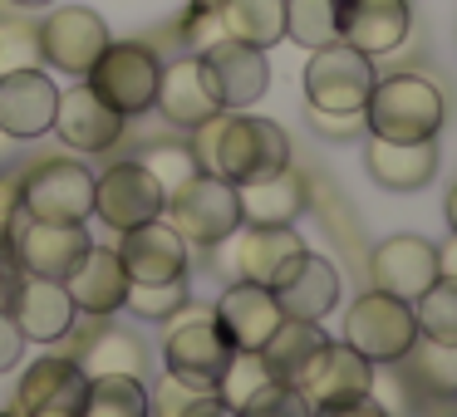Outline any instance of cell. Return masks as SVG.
<instances>
[{"label": "cell", "instance_id": "cell-5", "mask_svg": "<svg viewBox=\"0 0 457 417\" xmlns=\"http://www.w3.org/2000/svg\"><path fill=\"white\" fill-rule=\"evenodd\" d=\"M418 339L413 305L384 290H364L345 315V344L359 348L369 364H403V354Z\"/></svg>", "mask_w": 457, "mask_h": 417}, {"label": "cell", "instance_id": "cell-11", "mask_svg": "<svg viewBox=\"0 0 457 417\" xmlns=\"http://www.w3.org/2000/svg\"><path fill=\"white\" fill-rule=\"evenodd\" d=\"M162 201H168V192L143 162H113L104 177H94V217L109 221L113 231H133L143 221H158Z\"/></svg>", "mask_w": 457, "mask_h": 417}, {"label": "cell", "instance_id": "cell-17", "mask_svg": "<svg viewBox=\"0 0 457 417\" xmlns=\"http://www.w3.org/2000/svg\"><path fill=\"white\" fill-rule=\"evenodd\" d=\"M119 260L129 270V285H162L187 275V241L168 221H143L133 231H119Z\"/></svg>", "mask_w": 457, "mask_h": 417}, {"label": "cell", "instance_id": "cell-13", "mask_svg": "<svg viewBox=\"0 0 457 417\" xmlns=\"http://www.w3.org/2000/svg\"><path fill=\"white\" fill-rule=\"evenodd\" d=\"M162 354H168V373L178 388H187V393H217V383L237 348L221 339V329L212 319H192V324L172 329Z\"/></svg>", "mask_w": 457, "mask_h": 417}, {"label": "cell", "instance_id": "cell-44", "mask_svg": "<svg viewBox=\"0 0 457 417\" xmlns=\"http://www.w3.org/2000/svg\"><path fill=\"white\" fill-rule=\"evenodd\" d=\"M437 275H453V280H457V236L447 241L443 250H437Z\"/></svg>", "mask_w": 457, "mask_h": 417}, {"label": "cell", "instance_id": "cell-46", "mask_svg": "<svg viewBox=\"0 0 457 417\" xmlns=\"http://www.w3.org/2000/svg\"><path fill=\"white\" fill-rule=\"evenodd\" d=\"M0 299H5V260H0Z\"/></svg>", "mask_w": 457, "mask_h": 417}, {"label": "cell", "instance_id": "cell-32", "mask_svg": "<svg viewBox=\"0 0 457 417\" xmlns=\"http://www.w3.org/2000/svg\"><path fill=\"white\" fill-rule=\"evenodd\" d=\"M413 319H418V334H423V339L457 344V280L453 275H437L433 285L413 299Z\"/></svg>", "mask_w": 457, "mask_h": 417}, {"label": "cell", "instance_id": "cell-2", "mask_svg": "<svg viewBox=\"0 0 457 417\" xmlns=\"http://www.w3.org/2000/svg\"><path fill=\"white\" fill-rule=\"evenodd\" d=\"M443 94L418 74H398V79H378L364 103V128L388 143H423L443 133Z\"/></svg>", "mask_w": 457, "mask_h": 417}, {"label": "cell", "instance_id": "cell-45", "mask_svg": "<svg viewBox=\"0 0 457 417\" xmlns=\"http://www.w3.org/2000/svg\"><path fill=\"white\" fill-rule=\"evenodd\" d=\"M447 226H453V236H457V187L447 192Z\"/></svg>", "mask_w": 457, "mask_h": 417}, {"label": "cell", "instance_id": "cell-15", "mask_svg": "<svg viewBox=\"0 0 457 417\" xmlns=\"http://www.w3.org/2000/svg\"><path fill=\"white\" fill-rule=\"evenodd\" d=\"M197 60H202V74H207V84H212V94H217L221 109H246V103H256L261 94H266V84H270L266 50L241 45V40H231V35L212 40Z\"/></svg>", "mask_w": 457, "mask_h": 417}, {"label": "cell", "instance_id": "cell-14", "mask_svg": "<svg viewBox=\"0 0 457 417\" xmlns=\"http://www.w3.org/2000/svg\"><path fill=\"white\" fill-rule=\"evenodd\" d=\"M89 231H84V221H21V231H15V246H11V260L21 270H30V275H45V280H60L70 275L74 266L84 260V250H89Z\"/></svg>", "mask_w": 457, "mask_h": 417}, {"label": "cell", "instance_id": "cell-42", "mask_svg": "<svg viewBox=\"0 0 457 417\" xmlns=\"http://www.w3.org/2000/svg\"><path fill=\"white\" fill-rule=\"evenodd\" d=\"M310 417H394L384 403H374V393H364V397H349V403H339V407H320V413H310Z\"/></svg>", "mask_w": 457, "mask_h": 417}, {"label": "cell", "instance_id": "cell-20", "mask_svg": "<svg viewBox=\"0 0 457 417\" xmlns=\"http://www.w3.org/2000/svg\"><path fill=\"white\" fill-rule=\"evenodd\" d=\"M280 305L266 285H251V280H231L227 295L217 299V315L212 324L221 329L231 348H246V354H261V344L270 339V329L280 324Z\"/></svg>", "mask_w": 457, "mask_h": 417}, {"label": "cell", "instance_id": "cell-4", "mask_svg": "<svg viewBox=\"0 0 457 417\" xmlns=\"http://www.w3.org/2000/svg\"><path fill=\"white\" fill-rule=\"evenodd\" d=\"M207 250H217V270L227 280H251V285L266 290H276L295 270V260L305 256L295 226H246V221Z\"/></svg>", "mask_w": 457, "mask_h": 417}, {"label": "cell", "instance_id": "cell-12", "mask_svg": "<svg viewBox=\"0 0 457 417\" xmlns=\"http://www.w3.org/2000/svg\"><path fill=\"white\" fill-rule=\"evenodd\" d=\"M35 45H40V60L54 64V70L89 74L94 60L109 50V25H104V15H94L89 5H64L50 20L35 25Z\"/></svg>", "mask_w": 457, "mask_h": 417}, {"label": "cell", "instance_id": "cell-47", "mask_svg": "<svg viewBox=\"0 0 457 417\" xmlns=\"http://www.w3.org/2000/svg\"><path fill=\"white\" fill-rule=\"evenodd\" d=\"M15 5H50V0H15Z\"/></svg>", "mask_w": 457, "mask_h": 417}, {"label": "cell", "instance_id": "cell-8", "mask_svg": "<svg viewBox=\"0 0 457 417\" xmlns=\"http://www.w3.org/2000/svg\"><path fill=\"white\" fill-rule=\"evenodd\" d=\"M21 211L30 221H89L94 172L74 158L40 162L21 177Z\"/></svg>", "mask_w": 457, "mask_h": 417}, {"label": "cell", "instance_id": "cell-33", "mask_svg": "<svg viewBox=\"0 0 457 417\" xmlns=\"http://www.w3.org/2000/svg\"><path fill=\"white\" fill-rule=\"evenodd\" d=\"M286 35L305 50L339 40V0H286Z\"/></svg>", "mask_w": 457, "mask_h": 417}, {"label": "cell", "instance_id": "cell-39", "mask_svg": "<svg viewBox=\"0 0 457 417\" xmlns=\"http://www.w3.org/2000/svg\"><path fill=\"white\" fill-rule=\"evenodd\" d=\"M40 60L30 25H0V70H30Z\"/></svg>", "mask_w": 457, "mask_h": 417}, {"label": "cell", "instance_id": "cell-27", "mask_svg": "<svg viewBox=\"0 0 457 417\" xmlns=\"http://www.w3.org/2000/svg\"><path fill=\"white\" fill-rule=\"evenodd\" d=\"M237 201H241V221H246V226H290V221L305 211V182L290 168H280V172H270V177L241 182Z\"/></svg>", "mask_w": 457, "mask_h": 417}, {"label": "cell", "instance_id": "cell-3", "mask_svg": "<svg viewBox=\"0 0 457 417\" xmlns=\"http://www.w3.org/2000/svg\"><path fill=\"white\" fill-rule=\"evenodd\" d=\"M162 221L192 246H217L221 236L241 226V201L237 182L217 177V172H192L182 187L168 192L162 201Z\"/></svg>", "mask_w": 457, "mask_h": 417}, {"label": "cell", "instance_id": "cell-43", "mask_svg": "<svg viewBox=\"0 0 457 417\" xmlns=\"http://www.w3.org/2000/svg\"><path fill=\"white\" fill-rule=\"evenodd\" d=\"M178 417H241V413H237V407H227L217 393H192L187 407H182Z\"/></svg>", "mask_w": 457, "mask_h": 417}, {"label": "cell", "instance_id": "cell-10", "mask_svg": "<svg viewBox=\"0 0 457 417\" xmlns=\"http://www.w3.org/2000/svg\"><path fill=\"white\" fill-rule=\"evenodd\" d=\"M5 309H11V319L21 324L25 344H54V339L70 334L74 324V299L70 290L60 285V280H45V275H30V270H5Z\"/></svg>", "mask_w": 457, "mask_h": 417}, {"label": "cell", "instance_id": "cell-23", "mask_svg": "<svg viewBox=\"0 0 457 417\" xmlns=\"http://www.w3.org/2000/svg\"><path fill=\"white\" fill-rule=\"evenodd\" d=\"M64 290H70L74 309H84V315H94V319H109L113 309H123V299H129V270H123L119 250L89 246L79 266L64 275Z\"/></svg>", "mask_w": 457, "mask_h": 417}, {"label": "cell", "instance_id": "cell-41", "mask_svg": "<svg viewBox=\"0 0 457 417\" xmlns=\"http://www.w3.org/2000/svg\"><path fill=\"white\" fill-rule=\"evenodd\" d=\"M21 348H25V334H21V324L11 319V309H0V373H5V368H15V358H21Z\"/></svg>", "mask_w": 457, "mask_h": 417}, {"label": "cell", "instance_id": "cell-7", "mask_svg": "<svg viewBox=\"0 0 457 417\" xmlns=\"http://www.w3.org/2000/svg\"><path fill=\"white\" fill-rule=\"evenodd\" d=\"M158 79H162V64L153 60L148 45H113L109 40V50H104L89 70V89L99 94L109 109H119L123 119H138V113L153 109Z\"/></svg>", "mask_w": 457, "mask_h": 417}, {"label": "cell", "instance_id": "cell-9", "mask_svg": "<svg viewBox=\"0 0 457 417\" xmlns=\"http://www.w3.org/2000/svg\"><path fill=\"white\" fill-rule=\"evenodd\" d=\"M290 388L305 397L310 413H320V407H339V403H349V397L374 393V364H369L359 348H349L345 339H339V344L325 339V344L310 354V364L300 368V378Z\"/></svg>", "mask_w": 457, "mask_h": 417}, {"label": "cell", "instance_id": "cell-24", "mask_svg": "<svg viewBox=\"0 0 457 417\" xmlns=\"http://www.w3.org/2000/svg\"><path fill=\"white\" fill-rule=\"evenodd\" d=\"M153 109L162 113L168 123H178V128H202L207 119H217L221 103L217 94H212L207 74H202V60H178L162 70L158 79V99H153Z\"/></svg>", "mask_w": 457, "mask_h": 417}, {"label": "cell", "instance_id": "cell-19", "mask_svg": "<svg viewBox=\"0 0 457 417\" xmlns=\"http://www.w3.org/2000/svg\"><path fill=\"white\" fill-rule=\"evenodd\" d=\"M54 103H60V89L35 64L0 74V133L5 138H40V133H50Z\"/></svg>", "mask_w": 457, "mask_h": 417}, {"label": "cell", "instance_id": "cell-1", "mask_svg": "<svg viewBox=\"0 0 457 417\" xmlns=\"http://www.w3.org/2000/svg\"><path fill=\"white\" fill-rule=\"evenodd\" d=\"M192 158L202 172H217L227 182H256L290 168V138L280 123L256 119L241 109H221L202 128H192Z\"/></svg>", "mask_w": 457, "mask_h": 417}, {"label": "cell", "instance_id": "cell-37", "mask_svg": "<svg viewBox=\"0 0 457 417\" xmlns=\"http://www.w3.org/2000/svg\"><path fill=\"white\" fill-rule=\"evenodd\" d=\"M143 168H148L153 177L162 182V192L182 187V182H187L192 172H202V168H197V158H192V148H153L148 158H143Z\"/></svg>", "mask_w": 457, "mask_h": 417}, {"label": "cell", "instance_id": "cell-26", "mask_svg": "<svg viewBox=\"0 0 457 417\" xmlns=\"http://www.w3.org/2000/svg\"><path fill=\"white\" fill-rule=\"evenodd\" d=\"M364 168L384 192H418V187H428L433 172H437V148H433V138H423V143L374 138L364 148Z\"/></svg>", "mask_w": 457, "mask_h": 417}, {"label": "cell", "instance_id": "cell-31", "mask_svg": "<svg viewBox=\"0 0 457 417\" xmlns=\"http://www.w3.org/2000/svg\"><path fill=\"white\" fill-rule=\"evenodd\" d=\"M79 417H148L143 378H129V373L89 378V393H84V413Z\"/></svg>", "mask_w": 457, "mask_h": 417}, {"label": "cell", "instance_id": "cell-18", "mask_svg": "<svg viewBox=\"0 0 457 417\" xmlns=\"http://www.w3.org/2000/svg\"><path fill=\"white\" fill-rule=\"evenodd\" d=\"M369 280H374V290L398 295V299L413 305V299L437 280V246L423 241V236H388V241H378L374 256H369Z\"/></svg>", "mask_w": 457, "mask_h": 417}, {"label": "cell", "instance_id": "cell-16", "mask_svg": "<svg viewBox=\"0 0 457 417\" xmlns=\"http://www.w3.org/2000/svg\"><path fill=\"white\" fill-rule=\"evenodd\" d=\"M84 393H89V373L79 368V358H40L25 368L15 407L25 417H79Z\"/></svg>", "mask_w": 457, "mask_h": 417}, {"label": "cell", "instance_id": "cell-34", "mask_svg": "<svg viewBox=\"0 0 457 417\" xmlns=\"http://www.w3.org/2000/svg\"><path fill=\"white\" fill-rule=\"evenodd\" d=\"M408 364H413V378H423L428 393L437 397H457V344H437V339H413L408 348Z\"/></svg>", "mask_w": 457, "mask_h": 417}, {"label": "cell", "instance_id": "cell-6", "mask_svg": "<svg viewBox=\"0 0 457 417\" xmlns=\"http://www.w3.org/2000/svg\"><path fill=\"white\" fill-rule=\"evenodd\" d=\"M374 54L354 50V45L335 40L310 50L305 64V99L310 109H329V113H359L374 94Z\"/></svg>", "mask_w": 457, "mask_h": 417}, {"label": "cell", "instance_id": "cell-30", "mask_svg": "<svg viewBox=\"0 0 457 417\" xmlns=\"http://www.w3.org/2000/svg\"><path fill=\"white\" fill-rule=\"evenodd\" d=\"M79 368H84L89 378H99V373L143 378V373H148V348H143L133 334H123V329H104V334H94L89 344H84Z\"/></svg>", "mask_w": 457, "mask_h": 417}, {"label": "cell", "instance_id": "cell-28", "mask_svg": "<svg viewBox=\"0 0 457 417\" xmlns=\"http://www.w3.org/2000/svg\"><path fill=\"white\" fill-rule=\"evenodd\" d=\"M320 344H325L320 319H280V324L270 329V339L261 344V358H266L276 383H295L300 368L310 364V354H315Z\"/></svg>", "mask_w": 457, "mask_h": 417}, {"label": "cell", "instance_id": "cell-21", "mask_svg": "<svg viewBox=\"0 0 457 417\" xmlns=\"http://www.w3.org/2000/svg\"><path fill=\"white\" fill-rule=\"evenodd\" d=\"M54 128L74 152H109L123 138V113L109 109L89 84H74L54 103Z\"/></svg>", "mask_w": 457, "mask_h": 417}, {"label": "cell", "instance_id": "cell-36", "mask_svg": "<svg viewBox=\"0 0 457 417\" xmlns=\"http://www.w3.org/2000/svg\"><path fill=\"white\" fill-rule=\"evenodd\" d=\"M123 305L138 319H172L182 305H187V280H162V285H129V299Z\"/></svg>", "mask_w": 457, "mask_h": 417}, {"label": "cell", "instance_id": "cell-40", "mask_svg": "<svg viewBox=\"0 0 457 417\" xmlns=\"http://www.w3.org/2000/svg\"><path fill=\"white\" fill-rule=\"evenodd\" d=\"M310 123H315V133H325V138H354V133L364 128V109H359V113H329V109H310Z\"/></svg>", "mask_w": 457, "mask_h": 417}, {"label": "cell", "instance_id": "cell-38", "mask_svg": "<svg viewBox=\"0 0 457 417\" xmlns=\"http://www.w3.org/2000/svg\"><path fill=\"white\" fill-rule=\"evenodd\" d=\"M241 417H310V407L290 383H270L251 407H241Z\"/></svg>", "mask_w": 457, "mask_h": 417}, {"label": "cell", "instance_id": "cell-22", "mask_svg": "<svg viewBox=\"0 0 457 417\" xmlns=\"http://www.w3.org/2000/svg\"><path fill=\"white\" fill-rule=\"evenodd\" d=\"M408 30H413L408 0H339V40L364 54L398 50Z\"/></svg>", "mask_w": 457, "mask_h": 417}, {"label": "cell", "instance_id": "cell-35", "mask_svg": "<svg viewBox=\"0 0 457 417\" xmlns=\"http://www.w3.org/2000/svg\"><path fill=\"white\" fill-rule=\"evenodd\" d=\"M270 383H276V378H270L266 358H261V354H246V348H237V354H231V364H227V373H221V383H217V397H221L227 407H237V413H241V407H251Z\"/></svg>", "mask_w": 457, "mask_h": 417}, {"label": "cell", "instance_id": "cell-29", "mask_svg": "<svg viewBox=\"0 0 457 417\" xmlns=\"http://www.w3.org/2000/svg\"><path fill=\"white\" fill-rule=\"evenodd\" d=\"M217 20H221V35L270 50L276 40H286V0H221Z\"/></svg>", "mask_w": 457, "mask_h": 417}, {"label": "cell", "instance_id": "cell-25", "mask_svg": "<svg viewBox=\"0 0 457 417\" xmlns=\"http://www.w3.org/2000/svg\"><path fill=\"white\" fill-rule=\"evenodd\" d=\"M270 295H276V305L286 319H325L339 299V270L329 266L325 256L305 250V256L295 260V270H290Z\"/></svg>", "mask_w": 457, "mask_h": 417}]
</instances>
